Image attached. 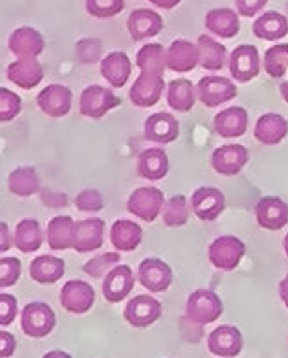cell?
Masks as SVG:
<instances>
[{"label":"cell","mask_w":288,"mask_h":358,"mask_svg":"<svg viewBox=\"0 0 288 358\" xmlns=\"http://www.w3.org/2000/svg\"><path fill=\"white\" fill-rule=\"evenodd\" d=\"M224 312L222 299L213 290H195L186 301V317L193 324H211Z\"/></svg>","instance_id":"cell-1"},{"label":"cell","mask_w":288,"mask_h":358,"mask_svg":"<svg viewBox=\"0 0 288 358\" xmlns=\"http://www.w3.org/2000/svg\"><path fill=\"white\" fill-rule=\"evenodd\" d=\"M162 206H164V193L153 186L137 187L127 200L128 213L146 224H152L159 218Z\"/></svg>","instance_id":"cell-2"},{"label":"cell","mask_w":288,"mask_h":358,"mask_svg":"<svg viewBox=\"0 0 288 358\" xmlns=\"http://www.w3.org/2000/svg\"><path fill=\"white\" fill-rule=\"evenodd\" d=\"M22 331L31 338H43L55 329L56 315L52 308L45 303L34 301L24 306L20 315Z\"/></svg>","instance_id":"cell-3"},{"label":"cell","mask_w":288,"mask_h":358,"mask_svg":"<svg viewBox=\"0 0 288 358\" xmlns=\"http://www.w3.org/2000/svg\"><path fill=\"white\" fill-rule=\"evenodd\" d=\"M245 252L247 247L240 238L220 236L209 245V262L215 268L231 272L240 265Z\"/></svg>","instance_id":"cell-4"},{"label":"cell","mask_w":288,"mask_h":358,"mask_svg":"<svg viewBox=\"0 0 288 358\" xmlns=\"http://www.w3.org/2000/svg\"><path fill=\"white\" fill-rule=\"evenodd\" d=\"M196 97L203 106L208 108H216L238 96L236 85L224 76H203L195 87Z\"/></svg>","instance_id":"cell-5"},{"label":"cell","mask_w":288,"mask_h":358,"mask_svg":"<svg viewBox=\"0 0 288 358\" xmlns=\"http://www.w3.org/2000/svg\"><path fill=\"white\" fill-rule=\"evenodd\" d=\"M231 78L240 83H249L254 80L261 71V59H259L258 47L254 45H238L231 55L227 56Z\"/></svg>","instance_id":"cell-6"},{"label":"cell","mask_w":288,"mask_h":358,"mask_svg":"<svg viewBox=\"0 0 288 358\" xmlns=\"http://www.w3.org/2000/svg\"><path fill=\"white\" fill-rule=\"evenodd\" d=\"M119 105V97L110 89L101 85H89L80 97V112L89 119L105 117L112 108Z\"/></svg>","instance_id":"cell-7"},{"label":"cell","mask_w":288,"mask_h":358,"mask_svg":"<svg viewBox=\"0 0 288 358\" xmlns=\"http://www.w3.org/2000/svg\"><path fill=\"white\" fill-rule=\"evenodd\" d=\"M137 279L152 294H161L171 287L173 282V270L168 263H164L159 257H148L141 262L137 270Z\"/></svg>","instance_id":"cell-8"},{"label":"cell","mask_w":288,"mask_h":358,"mask_svg":"<svg viewBox=\"0 0 288 358\" xmlns=\"http://www.w3.org/2000/svg\"><path fill=\"white\" fill-rule=\"evenodd\" d=\"M94 301H96L94 288L81 279L67 281L59 290V303H62L64 310H67L69 313H74V315L89 312L94 306Z\"/></svg>","instance_id":"cell-9"},{"label":"cell","mask_w":288,"mask_h":358,"mask_svg":"<svg viewBox=\"0 0 288 358\" xmlns=\"http://www.w3.org/2000/svg\"><path fill=\"white\" fill-rule=\"evenodd\" d=\"M162 315V304L152 295H136L124 306V319L134 328H148Z\"/></svg>","instance_id":"cell-10"},{"label":"cell","mask_w":288,"mask_h":358,"mask_svg":"<svg viewBox=\"0 0 288 358\" xmlns=\"http://www.w3.org/2000/svg\"><path fill=\"white\" fill-rule=\"evenodd\" d=\"M103 236H105V222L101 218H87L74 222L72 249L78 254L94 252L103 247Z\"/></svg>","instance_id":"cell-11"},{"label":"cell","mask_w":288,"mask_h":358,"mask_svg":"<svg viewBox=\"0 0 288 358\" xmlns=\"http://www.w3.org/2000/svg\"><path fill=\"white\" fill-rule=\"evenodd\" d=\"M249 162V150L242 144H225L218 146L211 155V166L218 175L234 177Z\"/></svg>","instance_id":"cell-12"},{"label":"cell","mask_w":288,"mask_h":358,"mask_svg":"<svg viewBox=\"0 0 288 358\" xmlns=\"http://www.w3.org/2000/svg\"><path fill=\"white\" fill-rule=\"evenodd\" d=\"M164 89H166L164 76H155V74L141 72L139 78L134 81V85H131V89H130L131 105L139 106V108H150V106H155L159 101H161Z\"/></svg>","instance_id":"cell-13"},{"label":"cell","mask_w":288,"mask_h":358,"mask_svg":"<svg viewBox=\"0 0 288 358\" xmlns=\"http://www.w3.org/2000/svg\"><path fill=\"white\" fill-rule=\"evenodd\" d=\"M36 105L49 117H65L72 108V92L59 83L47 85L36 96Z\"/></svg>","instance_id":"cell-14"},{"label":"cell","mask_w":288,"mask_h":358,"mask_svg":"<svg viewBox=\"0 0 288 358\" xmlns=\"http://www.w3.org/2000/svg\"><path fill=\"white\" fill-rule=\"evenodd\" d=\"M191 209L202 222H213L224 213L225 196L216 187L203 186L191 194Z\"/></svg>","instance_id":"cell-15"},{"label":"cell","mask_w":288,"mask_h":358,"mask_svg":"<svg viewBox=\"0 0 288 358\" xmlns=\"http://www.w3.org/2000/svg\"><path fill=\"white\" fill-rule=\"evenodd\" d=\"M208 348L213 355L234 358L243 350V335L236 326L224 324L213 329L208 338Z\"/></svg>","instance_id":"cell-16"},{"label":"cell","mask_w":288,"mask_h":358,"mask_svg":"<svg viewBox=\"0 0 288 358\" xmlns=\"http://www.w3.org/2000/svg\"><path fill=\"white\" fill-rule=\"evenodd\" d=\"M134 285H136V278L130 266L119 263L103 279V297L108 303H121L134 290Z\"/></svg>","instance_id":"cell-17"},{"label":"cell","mask_w":288,"mask_h":358,"mask_svg":"<svg viewBox=\"0 0 288 358\" xmlns=\"http://www.w3.org/2000/svg\"><path fill=\"white\" fill-rule=\"evenodd\" d=\"M180 127L170 112L152 114L144 122V139L155 144H170L178 139Z\"/></svg>","instance_id":"cell-18"},{"label":"cell","mask_w":288,"mask_h":358,"mask_svg":"<svg viewBox=\"0 0 288 358\" xmlns=\"http://www.w3.org/2000/svg\"><path fill=\"white\" fill-rule=\"evenodd\" d=\"M164 27V20L153 9H134L127 20V29L136 42L153 38Z\"/></svg>","instance_id":"cell-19"},{"label":"cell","mask_w":288,"mask_h":358,"mask_svg":"<svg viewBox=\"0 0 288 358\" xmlns=\"http://www.w3.org/2000/svg\"><path fill=\"white\" fill-rule=\"evenodd\" d=\"M259 227L280 231L288 224V203L280 196H263L254 207Z\"/></svg>","instance_id":"cell-20"},{"label":"cell","mask_w":288,"mask_h":358,"mask_svg":"<svg viewBox=\"0 0 288 358\" xmlns=\"http://www.w3.org/2000/svg\"><path fill=\"white\" fill-rule=\"evenodd\" d=\"M213 127H215L216 134L224 139H236V137L245 135L247 128H249V114L242 106L224 108L215 115Z\"/></svg>","instance_id":"cell-21"},{"label":"cell","mask_w":288,"mask_h":358,"mask_svg":"<svg viewBox=\"0 0 288 358\" xmlns=\"http://www.w3.org/2000/svg\"><path fill=\"white\" fill-rule=\"evenodd\" d=\"M8 80L24 90L38 87L43 80V67L36 58H18L8 65Z\"/></svg>","instance_id":"cell-22"},{"label":"cell","mask_w":288,"mask_h":358,"mask_svg":"<svg viewBox=\"0 0 288 358\" xmlns=\"http://www.w3.org/2000/svg\"><path fill=\"white\" fill-rule=\"evenodd\" d=\"M45 49L42 33L34 27H18L9 36V51L18 58H38Z\"/></svg>","instance_id":"cell-23"},{"label":"cell","mask_w":288,"mask_h":358,"mask_svg":"<svg viewBox=\"0 0 288 358\" xmlns=\"http://www.w3.org/2000/svg\"><path fill=\"white\" fill-rule=\"evenodd\" d=\"M166 67L170 71L184 74L199 67V49L196 43L189 40H175L171 42L170 49L166 51Z\"/></svg>","instance_id":"cell-24"},{"label":"cell","mask_w":288,"mask_h":358,"mask_svg":"<svg viewBox=\"0 0 288 358\" xmlns=\"http://www.w3.org/2000/svg\"><path fill=\"white\" fill-rule=\"evenodd\" d=\"M99 72L114 89H123L131 76V62L127 52L114 51L101 59Z\"/></svg>","instance_id":"cell-25"},{"label":"cell","mask_w":288,"mask_h":358,"mask_svg":"<svg viewBox=\"0 0 288 358\" xmlns=\"http://www.w3.org/2000/svg\"><path fill=\"white\" fill-rule=\"evenodd\" d=\"M137 173L146 180H162L170 173V159L162 148H148L137 159Z\"/></svg>","instance_id":"cell-26"},{"label":"cell","mask_w":288,"mask_h":358,"mask_svg":"<svg viewBox=\"0 0 288 358\" xmlns=\"http://www.w3.org/2000/svg\"><path fill=\"white\" fill-rule=\"evenodd\" d=\"M65 262L62 257L52 254L34 257L29 266V275L38 285H55L56 281L64 278Z\"/></svg>","instance_id":"cell-27"},{"label":"cell","mask_w":288,"mask_h":358,"mask_svg":"<svg viewBox=\"0 0 288 358\" xmlns=\"http://www.w3.org/2000/svg\"><path fill=\"white\" fill-rule=\"evenodd\" d=\"M288 135V121L281 114H263L254 127V137L258 143L275 146Z\"/></svg>","instance_id":"cell-28"},{"label":"cell","mask_w":288,"mask_h":358,"mask_svg":"<svg viewBox=\"0 0 288 358\" xmlns=\"http://www.w3.org/2000/svg\"><path fill=\"white\" fill-rule=\"evenodd\" d=\"M143 241V227L131 220H117L110 229V243L117 252H131Z\"/></svg>","instance_id":"cell-29"},{"label":"cell","mask_w":288,"mask_h":358,"mask_svg":"<svg viewBox=\"0 0 288 358\" xmlns=\"http://www.w3.org/2000/svg\"><path fill=\"white\" fill-rule=\"evenodd\" d=\"M206 27L220 38H234L240 33V17L231 8H216L206 15Z\"/></svg>","instance_id":"cell-30"},{"label":"cell","mask_w":288,"mask_h":358,"mask_svg":"<svg viewBox=\"0 0 288 358\" xmlns=\"http://www.w3.org/2000/svg\"><path fill=\"white\" fill-rule=\"evenodd\" d=\"M43 243V229L38 220L24 218L15 227L13 245L20 252L31 254L40 250Z\"/></svg>","instance_id":"cell-31"},{"label":"cell","mask_w":288,"mask_h":358,"mask_svg":"<svg viewBox=\"0 0 288 358\" xmlns=\"http://www.w3.org/2000/svg\"><path fill=\"white\" fill-rule=\"evenodd\" d=\"M196 49H199V65L208 71H222L227 64V49L213 36L200 34L196 40Z\"/></svg>","instance_id":"cell-32"},{"label":"cell","mask_w":288,"mask_h":358,"mask_svg":"<svg viewBox=\"0 0 288 358\" xmlns=\"http://www.w3.org/2000/svg\"><path fill=\"white\" fill-rule=\"evenodd\" d=\"M252 33L258 38L268 40V42L285 38L288 34V18L280 11H265L252 24Z\"/></svg>","instance_id":"cell-33"},{"label":"cell","mask_w":288,"mask_h":358,"mask_svg":"<svg viewBox=\"0 0 288 358\" xmlns=\"http://www.w3.org/2000/svg\"><path fill=\"white\" fill-rule=\"evenodd\" d=\"M72 234H74V222L71 216L62 215L47 224L45 240L51 250H69L72 249Z\"/></svg>","instance_id":"cell-34"},{"label":"cell","mask_w":288,"mask_h":358,"mask_svg":"<svg viewBox=\"0 0 288 358\" xmlns=\"http://www.w3.org/2000/svg\"><path fill=\"white\" fill-rule=\"evenodd\" d=\"M9 191L18 199H29L40 191V175L31 166H22L9 173Z\"/></svg>","instance_id":"cell-35"},{"label":"cell","mask_w":288,"mask_h":358,"mask_svg":"<svg viewBox=\"0 0 288 358\" xmlns=\"http://www.w3.org/2000/svg\"><path fill=\"white\" fill-rule=\"evenodd\" d=\"M136 64L141 72L164 76L166 71V49L161 43H144L137 51Z\"/></svg>","instance_id":"cell-36"},{"label":"cell","mask_w":288,"mask_h":358,"mask_svg":"<svg viewBox=\"0 0 288 358\" xmlns=\"http://www.w3.org/2000/svg\"><path fill=\"white\" fill-rule=\"evenodd\" d=\"M166 97H168L170 108L177 110V112H189L196 101L195 85L191 83L189 80H184V78L173 80L168 85Z\"/></svg>","instance_id":"cell-37"},{"label":"cell","mask_w":288,"mask_h":358,"mask_svg":"<svg viewBox=\"0 0 288 358\" xmlns=\"http://www.w3.org/2000/svg\"><path fill=\"white\" fill-rule=\"evenodd\" d=\"M162 222L166 227H182L189 220V206L184 194H175L170 200H164L162 206Z\"/></svg>","instance_id":"cell-38"},{"label":"cell","mask_w":288,"mask_h":358,"mask_svg":"<svg viewBox=\"0 0 288 358\" xmlns=\"http://www.w3.org/2000/svg\"><path fill=\"white\" fill-rule=\"evenodd\" d=\"M261 67L268 76L274 80H281L288 72V43H278L267 49L263 56Z\"/></svg>","instance_id":"cell-39"},{"label":"cell","mask_w":288,"mask_h":358,"mask_svg":"<svg viewBox=\"0 0 288 358\" xmlns=\"http://www.w3.org/2000/svg\"><path fill=\"white\" fill-rule=\"evenodd\" d=\"M119 263H121V254L119 252H103L99 256H94L90 262H87L83 265V272L94 279H101Z\"/></svg>","instance_id":"cell-40"},{"label":"cell","mask_w":288,"mask_h":358,"mask_svg":"<svg viewBox=\"0 0 288 358\" xmlns=\"http://www.w3.org/2000/svg\"><path fill=\"white\" fill-rule=\"evenodd\" d=\"M87 13L94 18H112L124 9V0H85Z\"/></svg>","instance_id":"cell-41"},{"label":"cell","mask_w":288,"mask_h":358,"mask_svg":"<svg viewBox=\"0 0 288 358\" xmlns=\"http://www.w3.org/2000/svg\"><path fill=\"white\" fill-rule=\"evenodd\" d=\"M22 110V99L13 90L0 87V122L13 121Z\"/></svg>","instance_id":"cell-42"},{"label":"cell","mask_w":288,"mask_h":358,"mask_svg":"<svg viewBox=\"0 0 288 358\" xmlns=\"http://www.w3.org/2000/svg\"><path fill=\"white\" fill-rule=\"evenodd\" d=\"M22 274V263L17 257H0V288H9L17 285Z\"/></svg>","instance_id":"cell-43"},{"label":"cell","mask_w":288,"mask_h":358,"mask_svg":"<svg viewBox=\"0 0 288 358\" xmlns=\"http://www.w3.org/2000/svg\"><path fill=\"white\" fill-rule=\"evenodd\" d=\"M74 206L81 213H98L101 211L105 202H103V194L98 189H83L74 199Z\"/></svg>","instance_id":"cell-44"},{"label":"cell","mask_w":288,"mask_h":358,"mask_svg":"<svg viewBox=\"0 0 288 358\" xmlns=\"http://www.w3.org/2000/svg\"><path fill=\"white\" fill-rule=\"evenodd\" d=\"M18 315V303L15 295L0 294V326L13 324Z\"/></svg>","instance_id":"cell-45"},{"label":"cell","mask_w":288,"mask_h":358,"mask_svg":"<svg viewBox=\"0 0 288 358\" xmlns=\"http://www.w3.org/2000/svg\"><path fill=\"white\" fill-rule=\"evenodd\" d=\"M267 2L268 0H234V6H236L238 17L252 18L267 6Z\"/></svg>","instance_id":"cell-46"},{"label":"cell","mask_w":288,"mask_h":358,"mask_svg":"<svg viewBox=\"0 0 288 358\" xmlns=\"http://www.w3.org/2000/svg\"><path fill=\"white\" fill-rule=\"evenodd\" d=\"M76 52H78V58H80V62L85 58L87 52H92L94 58L99 59V56H101V52H103V43L96 38L81 40V42H78V45H76Z\"/></svg>","instance_id":"cell-47"},{"label":"cell","mask_w":288,"mask_h":358,"mask_svg":"<svg viewBox=\"0 0 288 358\" xmlns=\"http://www.w3.org/2000/svg\"><path fill=\"white\" fill-rule=\"evenodd\" d=\"M17 350V338L9 331H0V358H9Z\"/></svg>","instance_id":"cell-48"},{"label":"cell","mask_w":288,"mask_h":358,"mask_svg":"<svg viewBox=\"0 0 288 358\" xmlns=\"http://www.w3.org/2000/svg\"><path fill=\"white\" fill-rule=\"evenodd\" d=\"M40 199H42V203L52 207V209H56V207H64L65 203H67V196H65L64 193H51V191L47 189L42 191Z\"/></svg>","instance_id":"cell-49"},{"label":"cell","mask_w":288,"mask_h":358,"mask_svg":"<svg viewBox=\"0 0 288 358\" xmlns=\"http://www.w3.org/2000/svg\"><path fill=\"white\" fill-rule=\"evenodd\" d=\"M13 247V234L6 222H0V252H8Z\"/></svg>","instance_id":"cell-50"},{"label":"cell","mask_w":288,"mask_h":358,"mask_svg":"<svg viewBox=\"0 0 288 358\" xmlns=\"http://www.w3.org/2000/svg\"><path fill=\"white\" fill-rule=\"evenodd\" d=\"M150 4L155 6V8H161V9H173L177 8L182 0H148Z\"/></svg>","instance_id":"cell-51"},{"label":"cell","mask_w":288,"mask_h":358,"mask_svg":"<svg viewBox=\"0 0 288 358\" xmlns=\"http://www.w3.org/2000/svg\"><path fill=\"white\" fill-rule=\"evenodd\" d=\"M280 297L285 303V306L288 308V275H285L280 282Z\"/></svg>","instance_id":"cell-52"},{"label":"cell","mask_w":288,"mask_h":358,"mask_svg":"<svg viewBox=\"0 0 288 358\" xmlns=\"http://www.w3.org/2000/svg\"><path fill=\"white\" fill-rule=\"evenodd\" d=\"M42 358H72V357L69 353H65V351L55 350V351H49V353H45Z\"/></svg>","instance_id":"cell-53"},{"label":"cell","mask_w":288,"mask_h":358,"mask_svg":"<svg viewBox=\"0 0 288 358\" xmlns=\"http://www.w3.org/2000/svg\"><path fill=\"white\" fill-rule=\"evenodd\" d=\"M280 90H281V97L285 99V103H288V81H283V83H281Z\"/></svg>","instance_id":"cell-54"},{"label":"cell","mask_w":288,"mask_h":358,"mask_svg":"<svg viewBox=\"0 0 288 358\" xmlns=\"http://www.w3.org/2000/svg\"><path fill=\"white\" fill-rule=\"evenodd\" d=\"M283 249H285V254H287V257H288V234L285 236V240H283Z\"/></svg>","instance_id":"cell-55"}]
</instances>
